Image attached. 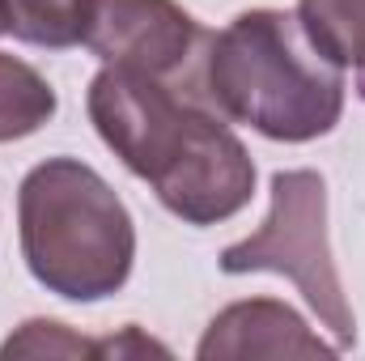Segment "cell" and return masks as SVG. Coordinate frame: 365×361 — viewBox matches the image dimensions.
Returning a JSON list of instances; mask_svg holds the SVG:
<instances>
[{
	"label": "cell",
	"instance_id": "1",
	"mask_svg": "<svg viewBox=\"0 0 365 361\" xmlns=\"http://www.w3.org/2000/svg\"><path fill=\"white\" fill-rule=\"evenodd\" d=\"M102 145L187 225L238 217L255 195L247 145L170 77L106 64L86 93Z\"/></svg>",
	"mask_w": 365,
	"mask_h": 361
},
{
	"label": "cell",
	"instance_id": "2",
	"mask_svg": "<svg viewBox=\"0 0 365 361\" xmlns=\"http://www.w3.org/2000/svg\"><path fill=\"white\" fill-rule=\"evenodd\" d=\"M200 86L225 119L284 145L327 136L344 111V68L319 56L284 9H247L208 34Z\"/></svg>",
	"mask_w": 365,
	"mask_h": 361
},
{
	"label": "cell",
	"instance_id": "3",
	"mask_svg": "<svg viewBox=\"0 0 365 361\" xmlns=\"http://www.w3.org/2000/svg\"><path fill=\"white\" fill-rule=\"evenodd\" d=\"M17 230L21 260L47 293L102 302L132 276V213L115 187L77 158H47L21 179Z\"/></svg>",
	"mask_w": 365,
	"mask_h": 361
},
{
	"label": "cell",
	"instance_id": "4",
	"mask_svg": "<svg viewBox=\"0 0 365 361\" xmlns=\"http://www.w3.org/2000/svg\"><path fill=\"white\" fill-rule=\"evenodd\" d=\"M221 272H280L297 285L323 327H331L336 349L357 345V319L344 298L340 268L327 238V183L319 171H276L272 175V208L264 225L221 251Z\"/></svg>",
	"mask_w": 365,
	"mask_h": 361
},
{
	"label": "cell",
	"instance_id": "5",
	"mask_svg": "<svg viewBox=\"0 0 365 361\" xmlns=\"http://www.w3.org/2000/svg\"><path fill=\"white\" fill-rule=\"evenodd\" d=\"M208 43L200 21L175 0H93L86 47L102 64L140 68L153 77H175Z\"/></svg>",
	"mask_w": 365,
	"mask_h": 361
},
{
	"label": "cell",
	"instance_id": "6",
	"mask_svg": "<svg viewBox=\"0 0 365 361\" xmlns=\"http://www.w3.org/2000/svg\"><path fill=\"white\" fill-rule=\"evenodd\" d=\"M336 353H340L336 345H323V340L306 327V319H302L293 306L276 302V298H251V302L225 306V310L208 323V332H204V340H200V349H195L200 361L336 357Z\"/></svg>",
	"mask_w": 365,
	"mask_h": 361
},
{
	"label": "cell",
	"instance_id": "7",
	"mask_svg": "<svg viewBox=\"0 0 365 361\" xmlns=\"http://www.w3.org/2000/svg\"><path fill=\"white\" fill-rule=\"evenodd\" d=\"M297 21L319 56L340 68H365V0H297Z\"/></svg>",
	"mask_w": 365,
	"mask_h": 361
},
{
	"label": "cell",
	"instance_id": "8",
	"mask_svg": "<svg viewBox=\"0 0 365 361\" xmlns=\"http://www.w3.org/2000/svg\"><path fill=\"white\" fill-rule=\"evenodd\" d=\"M56 106V90L38 68L0 51V145L34 136L43 123H51Z\"/></svg>",
	"mask_w": 365,
	"mask_h": 361
},
{
	"label": "cell",
	"instance_id": "9",
	"mask_svg": "<svg viewBox=\"0 0 365 361\" xmlns=\"http://www.w3.org/2000/svg\"><path fill=\"white\" fill-rule=\"evenodd\" d=\"M93 0H0L4 30L30 47H77L86 43Z\"/></svg>",
	"mask_w": 365,
	"mask_h": 361
},
{
	"label": "cell",
	"instance_id": "10",
	"mask_svg": "<svg viewBox=\"0 0 365 361\" xmlns=\"http://www.w3.org/2000/svg\"><path fill=\"white\" fill-rule=\"evenodd\" d=\"M0 357H102V340H86L56 319H30L0 345Z\"/></svg>",
	"mask_w": 365,
	"mask_h": 361
},
{
	"label": "cell",
	"instance_id": "11",
	"mask_svg": "<svg viewBox=\"0 0 365 361\" xmlns=\"http://www.w3.org/2000/svg\"><path fill=\"white\" fill-rule=\"evenodd\" d=\"M357 90H365V68H361V77H357Z\"/></svg>",
	"mask_w": 365,
	"mask_h": 361
},
{
	"label": "cell",
	"instance_id": "12",
	"mask_svg": "<svg viewBox=\"0 0 365 361\" xmlns=\"http://www.w3.org/2000/svg\"><path fill=\"white\" fill-rule=\"evenodd\" d=\"M0 34H4V13H0Z\"/></svg>",
	"mask_w": 365,
	"mask_h": 361
},
{
	"label": "cell",
	"instance_id": "13",
	"mask_svg": "<svg viewBox=\"0 0 365 361\" xmlns=\"http://www.w3.org/2000/svg\"><path fill=\"white\" fill-rule=\"evenodd\" d=\"M361 98H365V90H361Z\"/></svg>",
	"mask_w": 365,
	"mask_h": 361
}]
</instances>
